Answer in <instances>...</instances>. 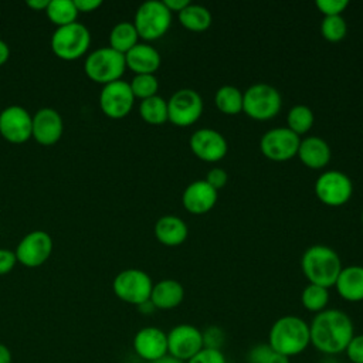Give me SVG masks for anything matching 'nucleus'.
<instances>
[{"instance_id":"1","label":"nucleus","mask_w":363,"mask_h":363,"mask_svg":"<svg viewBox=\"0 0 363 363\" xmlns=\"http://www.w3.org/2000/svg\"><path fill=\"white\" fill-rule=\"evenodd\" d=\"M354 335L350 316L340 309H325L315 313L309 322L311 345L326 356H335L345 352L347 343Z\"/></svg>"},{"instance_id":"2","label":"nucleus","mask_w":363,"mask_h":363,"mask_svg":"<svg viewBox=\"0 0 363 363\" xmlns=\"http://www.w3.org/2000/svg\"><path fill=\"white\" fill-rule=\"evenodd\" d=\"M268 345L286 357L301 354L311 346L309 323L296 315L278 318L269 329Z\"/></svg>"},{"instance_id":"3","label":"nucleus","mask_w":363,"mask_h":363,"mask_svg":"<svg viewBox=\"0 0 363 363\" xmlns=\"http://www.w3.org/2000/svg\"><path fill=\"white\" fill-rule=\"evenodd\" d=\"M301 268L309 284L329 289L335 286L343 267L333 248L328 245H312L302 254Z\"/></svg>"},{"instance_id":"4","label":"nucleus","mask_w":363,"mask_h":363,"mask_svg":"<svg viewBox=\"0 0 363 363\" xmlns=\"http://www.w3.org/2000/svg\"><path fill=\"white\" fill-rule=\"evenodd\" d=\"M125 69V55L115 51L109 45L88 54L84 62V71L86 77L91 81L102 85L119 81Z\"/></svg>"},{"instance_id":"5","label":"nucleus","mask_w":363,"mask_h":363,"mask_svg":"<svg viewBox=\"0 0 363 363\" xmlns=\"http://www.w3.org/2000/svg\"><path fill=\"white\" fill-rule=\"evenodd\" d=\"M282 106L279 91L269 84H254L242 94V112L254 121H269Z\"/></svg>"},{"instance_id":"6","label":"nucleus","mask_w":363,"mask_h":363,"mask_svg":"<svg viewBox=\"0 0 363 363\" xmlns=\"http://www.w3.org/2000/svg\"><path fill=\"white\" fill-rule=\"evenodd\" d=\"M91 45L89 30L75 21L68 26L57 27L51 35L52 52L64 61H75L82 57Z\"/></svg>"},{"instance_id":"7","label":"nucleus","mask_w":363,"mask_h":363,"mask_svg":"<svg viewBox=\"0 0 363 363\" xmlns=\"http://www.w3.org/2000/svg\"><path fill=\"white\" fill-rule=\"evenodd\" d=\"M172 24V13L159 0H149L142 3L135 14L133 26L139 38L155 41L163 37Z\"/></svg>"},{"instance_id":"8","label":"nucleus","mask_w":363,"mask_h":363,"mask_svg":"<svg viewBox=\"0 0 363 363\" xmlns=\"http://www.w3.org/2000/svg\"><path fill=\"white\" fill-rule=\"evenodd\" d=\"M153 282L150 277L138 268H128L121 271L112 282L115 295L130 305L140 306L150 299Z\"/></svg>"},{"instance_id":"9","label":"nucleus","mask_w":363,"mask_h":363,"mask_svg":"<svg viewBox=\"0 0 363 363\" xmlns=\"http://www.w3.org/2000/svg\"><path fill=\"white\" fill-rule=\"evenodd\" d=\"M203 113V99L191 88L177 89L167 101V121L174 126L186 128L196 123Z\"/></svg>"},{"instance_id":"10","label":"nucleus","mask_w":363,"mask_h":363,"mask_svg":"<svg viewBox=\"0 0 363 363\" xmlns=\"http://www.w3.org/2000/svg\"><path fill=\"white\" fill-rule=\"evenodd\" d=\"M353 193V184L349 176L340 170L323 172L315 182V194L320 203L329 207L346 204Z\"/></svg>"},{"instance_id":"11","label":"nucleus","mask_w":363,"mask_h":363,"mask_svg":"<svg viewBox=\"0 0 363 363\" xmlns=\"http://www.w3.org/2000/svg\"><path fill=\"white\" fill-rule=\"evenodd\" d=\"M301 138L285 128H274L267 130L261 140V153L272 162H286L296 156Z\"/></svg>"},{"instance_id":"12","label":"nucleus","mask_w":363,"mask_h":363,"mask_svg":"<svg viewBox=\"0 0 363 363\" xmlns=\"http://www.w3.org/2000/svg\"><path fill=\"white\" fill-rule=\"evenodd\" d=\"M166 335H167V354L182 362H187L204 347L201 330L194 325H190V323L176 325Z\"/></svg>"},{"instance_id":"13","label":"nucleus","mask_w":363,"mask_h":363,"mask_svg":"<svg viewBox=\"0 0 363 363\" xmlns=\"http://www.w3.org/2000/svg\"><path fill=\"white\" fill-rule=\"evenodd\" d=\"M135 104V96L129 82L123 79L104 85L99 94V106L111 119H122L129 115Z\"/></svg>"},{"instance_id":"14","label":"nucleus","mask_w":363,"mask_h":363,"mask_svg":"<svg viewBox=\"0 0 363 363\" xmlns=\"http://www.w3.org/2000/svg\"><path fill=\"white\" fill-rule=\"evenodd\" d=\"M52 238L43 230H34L24 235L18 242L14 254L17 262L28 268L43 265L51 255Z\"/></svg>"},{"instance_id":"15","label":"nucleus","mask_w":363,"mask_h":363,"mask_svg":"<svg viewBox=\"0 0 363 363\" xmlns=\"http://www.w3.org/2000/svg\"><path fill=\"white\" fill-rule=\"evenodd\" d=\"M33 115L20 106L10 105L0 112V135L10 143H24L31 138Z\"/></svg>"},{"instance_id":"16","label":"nucleus","mask_w":363,"mask_h":363,"mask_svg":"<svg viewBox=\"0 0 363 363\" xmlns=\"http://www.w3.org/2000/svg\"><path fill=\"white\" fill-rule=\"evenodd\" d=\"M189 146L197 159L207 163L221 160L228 150V143L223 133L210 128H201L193 132Z\"/></svg>"},{"instance_id":"17","label":"nucleus","mask_w":363,"mask_h":363,"mask_svg":"<svg viewBox=\"0 0 363 363\" xmlns=\"http://www.w3.org/2000/svg\"><path fill=\"white\" fill-rule=\"evenodd\" d=\"M133 350L145 362L150 363L167 354V335L156 326H145L133 336Z\"/></svg>"},{"instance_id":"18","label":"nucleus","mask_w":363,"mask_h":363,"mask_svg":"<svg viewBox=\"0 0 363 363\" xmlns=\"http://www.w3.org/2000/svg\"><path fill=\"white\" fill-rule=\"evenodd\" d=\"M64 132V122L58 111L52 108H41L33 115L31 138L43 146L57 143Z\"/></svg>"},{"instance_id":"19","label":"nucleus","mask_w":363,"mask_h":363,"mask_svg":"<svg viewBox=\"0 0 363 363\" xmlns=\"http://www.w3.org/2000/svg\"><path fill=\"white\" fill-rule=\"evenodd\" d=\"M218 193L206 180L191 182L182 194V204L190 214L201 216L208 213L217 203Z\"/></svg>"},{"instance_id":"20","label":"nucleus","mask_w":363,"mask_h":363,"mask_svg":"<svg viewBox=\"0 0 363 363\" xmlns=\"http://www.w3.org/2000/svg\"><path fill=\"white\" fill-rule=\"evenodd\" d=\"M125 62L126 68L133 71L135 75L155 74L160 67L162 58L155 47L146 43H138L125 54Z\"/></svg>"},{"instance_id":"21","label":"nucleus","mask_w":363,"mask_h":363,"mask_svg":"<svg viewBox=\"0 0 363 363\" xmlns=\"http://www.w3.org/2000/svg\"><path fill=\"white\" fill-rule=\"evenodd\" d=\"M296 156L309 169H323L330 162V146L319 136L301 139Z\"/></svg>"},{"instance_id":"22","label":"nucleus","mask_w":363,"mask_h":363,"mask_svg":"<svg viewBox=\"0 0 363 363\" xmlns=\"http://www.w3.org/2000/svg\"><path fill=\"white\" fill-rule=\"evenodd\" d=\"M184 299V288L183 285L172 278L162 279L153 284L150 294V303L155 309L169 311L177 308Z\"/></svg>"},{"instance_id":"23","label":"nucleus","mask_w":363,"mask_h":363,"mask_svg":"<svg viewBox=\"0 0 363 363\" xmlns=\"http://www.w3.org/2000/svg\"><path fill=\"white\" fill-rule=\"evenodd\" d=\"M339 296L347 302L363 301V267L349 265L342 268L335 282Z\"/></svg>"},{"instance_id":"24","label":"nucleus","mask_w":363,"mask_h":363,"mask_svg":"<svg viewBox=\"0 0 363 363\" xmlns=\"http://www.w3.org/2000/svg\"><path fill=\"white\" fill-rule=\"evenodd\" d=\"M153 231L156 240L167 247H177L183 244L189 235V228L186 223L180 217L173 214L162 216L156 221Z\"/></svg>"},{"instance_id":"25","label":"nucleus","mask_w":363,"mask_h":363,"mask_svg":"<svg viewBox=\"0 0 363 363\" xmlns=\"http://www.w3.org/2000/svg\"><path fill=\"white\" fill-rule=\"evenodd\" d=\"M180 24L193 33H203L207 28H210L213 17L207 7L200 4H189L184 10H182L179 14Z\"/></svg>"},{"instance_id":"26","label":"nucleus","mask_w":363,"mask_h":363,"mask_svg":"<svg viewBox=\"0 0 363 363\" xmlns=\"http://www.w3.org/2000/svg\"><path fill=\"white\" fill-rule=\"evenodd\" d=\"M139 40V34L130 21H119L109 33V47L121 54L132 50Z\"/></svg>"},{"instance_id":"27","label":"nucleus","mask_w":363,"mask_h":363,"mask_svg":"<svg viewBox=\"0 0 363 363\" xmlns=\"http://www.w3.org/2000/svg\"><path fill=\"white\" fill-rule=\"evenodd\" d=\"M214 104L224 115H238L242 112V92L233 85H223L216 91Z\"/></svg>"},{"instance_id":"28","label":"nucleus","mask_w":363,"mask_h":363,"mask_svg":"<svg viewBox=\"0 0 363 363\" xmlns=\"http://www.w3.org/2000/svg\"><path fill=\"white\" fill-rule=\"evenodd\" d=\"M45 14L52 24L62 27L75 23L79 13L74 0H50Z\"/></svg>"},{"instance_id":"29","label":"nucleus","mask_w":363,"mask_h":363,"mask_svg":"<svg viewBox=\"0 0 363 363\" xmlns=\"http://www.w3.org/2000/svg\"><path fill=\"white\" fill-rule=\"evenodd\" d=\"M140 118L149 125H162L167 122V101L159 95L140 101Z\"/></svg>"},{"instance_id":"30","label":"nucleus","mask_w":363,"mask_h":363,"mask_svg":"<svg viewBox=\"0 0 363 363\" xmlns=\"http://www.w3.org/2000/svg\"><path fill=\"white\" fill-rule=\"evenodd\" d=\"M313 122V111L308 105H295L286 115V128L299 138L312 129Z\"/></svg>"},{"instance_id":"31","label":"nucleus","mask_w":363,"mask_h":363,"mask_svg":"<svg viewBox=\"0 0 363 363\" xmlns=\"http://www.w3.org/2000/svg\"><path fill=\"white\" fill-rule=\"evenodd\" d=\"M301 302L306 311L312 313H319L325 311L329 303V291L328 288L308 284L301 294Z\"/></svg>"},{"instance_id":"32","label":"nucleus","mask_w":363,"mask_h":363,"mask_svg":"<svg viewBox=\"0 0 363 363\" xmlns=\"http://www.w3.org/2000/svg\"><path fill=\"white\" fill-rule=\"evenodd\" d=\"M129 86L132 89L135 99L139 98L140 101H143L157 95L159 81L155 77V74H139L132 78V81L129 82Z\"/></svg>"},{"instance_id":"33","label":"nucleus","mask_w":363,"mask_h":363,"mask_svg":"<svg viewBox=\"0 0 363 363\" xmlns=\"http://www.w3.org/2000/svg\"><path fill=\"white\" fill-rule=\"evenodd\" d=\"M320 34L329 43H339L347 34V24L343 16H328L320 23Z\"/></svg>"},{"instance_id":"34","label":"nucleus","mask_w":363,"mask_h":363,"mask_svg":"<svg viewBox=\"0 0 363 363\" xmlns=\"http://www.w3.org/2000/svg\"><path fill=\"white\" fill-rule=\"evenodd\" d=\"M201 335H203V346L204 347L221 350L224 340H225V335L221 328L208 326V328H206V330L201 332Z\"/></svg>"},{"instance_id":"35","label":"nucleus","mask_w":363,"mask_h":363,"mask_svg":"<svg viewBox=\"0 0 363 363\" xmlns=\"http://www.w3.org/2000/svg\"><path fill=\"white\" fill-rule=\"evenodd\" d=\"M186 363H227V359H225L223 350L203 347Z\"/></svg>"},{"instance_id":"36","label":"nucleus","mask_w":363,"mask_h":363,"mask_svg":"<svg viewBox=\"0 0 363 363\" xmlns=\"http://www.w3.org/2000/svg\"><path fill=\"white\" fill-rule=\"evenodd\" d=\"M274 349L268 343H258L252 346L247 354V363H269Z\"/></svg>"},{"instance_id":"37","label":"nucleus","mask_w":363,"mask_h":363,"mask_svg":"<svg viewBox=\"0 0 363 363\" xmlns=\"http://www.w3.org/2000/svg\"><path fill=\"white\" fill-rule=\"evenodd\" d=\"M346 357L352 363H363V333H354L345 349Z\"/></svg>"},{"instance_id":"38","label":"nucleus","mask_w":363,"mask_h":363,"mask_svg":"<svg viewBox=\"0 0 363 363\" xmlns=\"http://www.w3.org/2000/svg\"><path fill=\"white\" fill-rule=\"evenodd\" d=\"M349 3L346 0H318L316 7L325 16H342Z\"/></svg>"},{"instance_id":"39","label":"nucleus","mask_w":363,"mask_h":363,"mask_svg":"<svg viewBox=\"0 0 363 363\" xmlns=\"http://www.w3.org/2000/svg\"><path fill=\"white\" fill-rule=\"evenodd\" d=\"M213 189H216L217 191L220 189H223L227 182H228V174L224 169L221 167H213L208 170V173L206 174V179H204Z\"/></svg>"},{"instance_id":"40","label":"nucleus","mask_w":363,"mask_h":363,"mask_svg":"<svg viewBox=\"0 0 363 363\" xmlns=\"http://www.w3.org/2000/svg\"><path fill=\"white\" fill-rule=\"evenodd\" d=\"M17 264V258L14 251L7 248H0V275L9 274Z\"/></svg>"},{"instance_id":"41","label":"nucleus","mask_w":363,"mask_h":363,"mask_svg":"<svg viewBox=\"0 0 363 363\" xmlns=\"http://www.w3.org/2000/svg\"><path fill=\"white\" fill-rule=\"evenodd\" d=\"M78 13H91L95 11L102 1L101 0H74Z\"/></svg>"},{"instance_id":"42","label":"nucleus","mask_w":363,"mask_h":363,"mask_svg":"<svg viewBox=\"0 0 363 363\" xmlns=\"http://www.w3.org/2000/svg\"><path fill=\"white\" fill-rule=\"evenodd\" d=\"M163 4L167 7V10L173 14V13H180L182 10H184L190 1L189 0H163Z\"/></svg>"},{"instance_id":"43","label":"nucleus","mask_w":363,"mask_h":363,"mask_svg":"<svg viewBox=\"0 0 363 363\" xmlns=\"http://www.w3.org/2000/svg\"><path fill=\"white\" fill-rule=\"evenodd\" d=\"M0 363H13L11 350L4 343H0Z\"/></svg>"},{"instance_id":"44","label":"nucleus","mask_w":363,"mask_h":363,"mask_svg":"<svg viewBox=\"0 0 363 363\" xmlns=\"http://www.w3.org/2000/svg\"><path fill=\"white\" fill-rule=\"evenodd\" d=\"M48 3H50V0H28V1H27V6H28L30 9H33V10L41 11V10H45V9H47Z\"/></svg>"},{"instance_id":"45","label":"nucleus","mask_w":363,"mask_h":363,"mask_svg":"<svg viewBox=\"0 0 363 363\" xmlns=\"http://www.w3.org/2000/svg\"><path fill=\"white\" fill-rule=\"evenodd\" d=\"M10 57V48L7 45V43H4L3 40H0V65L6 64L7 60Z\"/></svg>"},{"instance_id":"46","label":"nucleus","mask_w":363,"mask_h":363,"mask_svg":"<svg viewBox=\"0 0 363 363\" xmlns=\"http://www.w3.org/2000/svg\"><path fill=\"white\" fill-rule=\"evenodd\" d=\"M269 363H291V362H289V357H286V356H284V354H281V353L274 350V353H272V356L269 359Z\"/></svg>"},{"instance_id":"47","label":"nucleus","mask_w":363,"mask_h":363,"mask_svg":"<svg viewBox=\"0 0 363 363\" xmlns=\"http://www.w3.org/2000/svg\"><path fill=\"white\" fill-rule=\"evenodd\" d=\"M150 363H186V362H182V360H179V359H176L170 354H166V356H163V357H160L155 362H150Z\"/></svg>"},{"instance_id":"48","label":"nucleus","mask_w":363,"mask_h":363,"mask_svg":"<svg viewBox=\"0 0 363 363\" xmlns=\"http://www.w3.org/2000/svg\"><path fill=\"white\" fill-rule=\"evenodd\" d=\"M362 224H363V211H362Z\"/></svg>"}]
</instances>
